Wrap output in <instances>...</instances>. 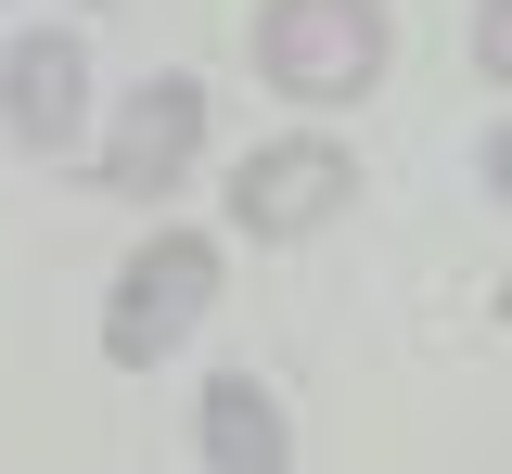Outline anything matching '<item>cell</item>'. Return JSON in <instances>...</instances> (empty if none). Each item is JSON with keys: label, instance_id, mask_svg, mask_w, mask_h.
<instances>
[{"label": "cell", "instance_id": "6da1fadb", "mask_svg": "<svg viewBox=\"0 0 512 474\" xmlns=\"http://www.w3.org/2000/svg\"><path fill=\"white\" fill-rule=\"evenodd\" d=\"M256 77L282 103H359L384 77V0H256Z\"/></svg>", "mask_w": 512, "mask_h": 474}, {"label": "cell", "instance_id": "7a4b0ae2", "mask_svg": "<svg viewBox=\"0 0 512 474\" xmlns=\"http://www.w3.org/2000/svg\"><path fill=\"white\" fill-rule=\"evenodd\" d=\"M218 308V244L205 231H154L141 257L116 270V308H103V359L154 372L167 346H192V321Z\"/></svg>", "mask_w": 512, "mask_h": 474}, {"label": "cell", "instance_id": "3957f363", "mask_svg": "<svg viewBox=\"0 0 512 474\" xmlns=\"http://www.w3.org/2000/svg\"><path fill=\"white\" fill-rule=\"evenodd\" d=\"M333 205H359L346 141H269V154L231 167V231H256V244H295V231H320Z\"/></svg>", "mask_w": 512, "mask_h": 474}, {"label": "cell", "instance_id": "277c9868", "mask_svg": "<svg viewBox=\"0 0 512 474\" xmlns=\"http://www.w3.org/2000/svg\"><path fill=\"white\" fill-rule=\"evenodd\" d=\"M192 154H205V90H192V77H141L128 116H116V141H103V193L154 205V193H180Z\"/></svg>", "mask_w": 512, "mask_h": 474}, {"label": "cell", "instance_id": "5b68a950", "mask_svg": "<svg viewBox=\"0 0 512 474\" xmlns=\"http://www.w3.org/2000/svg\"><path fill=\"white\" fill-rule=\"evenodd\" d=\"M0 116H13V141L26 154H64V141L90 129V52L77 39H13V77H0Z\"/></svg>", "mask_w": 512, "mask_h": 474}, {"label": "cell", "instance_id": "8992f818", "mask_svg": "<svg viewBox=\"0 0 512 474\" xmlns=\"http://www.w3.org/2000/svg\"><path fill=\"white\" fill-rule=\"evenodd\" d=\"M205 462L218 474H295V423H282V398L256 372H218L205 385Z\"/></svg>", "mask_w": 512, "mask_h": 474}, {"label": "cell", "instance_id": "52a82bcc", "mask_svg": "<svg viewBox=\"0 0 512 474\" xmlns=\"http://www.w3.org/2000/svg\"><path fill=\"white\" fill-rule=\"evenodd\" d=\"M474 65L512 90V0H474Z\"/></svg>", "mask_w": 512, "mask_h": 474}, {"label": "cell", "instance_id": "ba28073f", "mask_svg": "<svg viewBox=\"0 0 512 474\" xmlns=\"http://www.w3.org/2000/svg\"><path fill=\"white\" fill-rule=\"evenodd\" d=\"M487 193H500V205H512V129H500V141H487Z\"/></svg>", "mask_w": 512, "mask_h": 474}]
</instances>
